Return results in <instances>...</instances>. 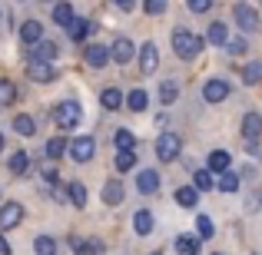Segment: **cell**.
I'll list each match as a JSON object with an SVG mask.
<instances>
[{
    "label": "cell",
    "mask_w": 262,
    "mask_h": 255,
    "mask_svg": "<svg viewBox=\"0 0 262 255\" xmlns=\"http://www.w3.org/2000/svg\"><path fill=\"white\" fill-rule=\"evenodd\" d=\"M176 252L179 255H199V236H179L176 239Z\"/></svg>",
    "instance_id": "obj_21"
},
{
    "label": "cell",
    "mask_w": 262,
    "mask_h": 255,
    "mask_svg": "<svg viewBox=\"0 0 262 255\" xmlns=\"http://www.w3.org/2000/svg\"><path fill=\"white\" fill-rule=\"evenodd\" d=\"M236 24H239V30H246V33H252L259 27V17H256V10H252V7H246V4H239L236 10Z\"/></svg>",
    "instance_id": "obj_11"
},
{
    "label": "cell",
    "mask_w": 262,
    "mask_h": 255,
    "mask_svg": "<svg viewBox=\"0 0 262 255\" xmlns=\"http://www.w3.org/2000/svg\"><path fill=\"white\" fill-rule=\"evenodd\" d=\"M259 80H262V60H252V63H246V66H243V83L252 86V83H259Z\"/></svg>",
    "instance_id": "obj_26"
},
{
    "label": "cell",
    "mask_w": 262,
    "mask_h": 255,
    "mask_svg": "<svg viewBox=\"0 0 262 255\" xmlns=\"http://www.w3.org/2000/svg\"><path fill=\"white\" fill-rule=\"evenodd\" d=\"M20 40H24L27 47H37L40 40H43V27H40V20H24V24H20Z\"/></svg>",
    "instance_id": "obj_10"
},
{
    "label": "cell",
    "mask_w": 262,
    "mask_h": 255,
    "mask_svg": "<svg viewBox=\"0 0 262 255\" xmlns=\"http://www.w3.org/2000/svg\"><path fill=\"white\" fill-rule=\"evenodd\" d=\"M86 33H90V20L77 17V20L70 24V37H73V40H86Z\"/></svg>",
    "instance_id": "obj_36"
},
{
    "label": "cell",
    "mask_w": 262,
    "mask_h": 255,
    "mask_svg": "<svg viewBox=\"0 0 262 255\" xmlns=\"http://www.w3.org/2000/svg\"><path fill=\"white\" fill-rule=\"evenodd\" d=\"M209 172H229V153H223V149H212L209 153Z\"/></svg>",
    "instance_id": "obj_23"
},
{
    "label": "cell",
    "mask_w": 262,
    "mask_h": 255,
    "mask_svg": "<svg viewBox=\"0 0 262 255\" xmlns=\"http://www.w3.org/2000/svg\"><path fill=\"white\" fill-rule=\"evenodd\" d=\"M0 20H4V13H0Z\"/></svg>",
    "instance_id": "obj_47"
},
{
    "label": "cell",
    "mask_w": 262,
    "mask_h": 255,
    "mask_svg": "<svg viewBox=\"0 0 262 255\" xmlns=\"http://www.w3.org/2000/svg\"><path fill=\"white\" fill-rule=\"evenodd\" d=\"M13 129H17L20 136H33L37 133V120L27 116V113H20V116H13Z\"/></svg>",
    "instance_id": "obj_24"
},
{
    "label": "cell",
    "mask_w": 262,
    "mask_h": 255,
    "mask_svg": "<svg viewBox=\"0 0 262 255\" xmlns=\"http://www.w3.org/2000/svg\"><path fill=\"white\" fill-rule=\"evenodd\" d=\"M100 103H103V109H120V106H123V93H120L116 86H106V89L100 93Z\"/></svg>",
    "instance_id": "obj_22"
},
{
    "label": "cell",
    "mask_w": 262,
    "mask_h": 255,
    "mask_svg": "<svg viewBox=\"0 0 262 255\" xmlns=\"http://www.w3.org/2000/svg\"><path fill=\"white\" fill-rule=\"evenodd\" d=\"M186 4H189L192 13H206V10L212 7V0H186Z\"/></svg>",
    "instance_id": "obj_41"
},
{
    "label": "cell",
    "mask_w": 262,
    "mask_h": 255,
    "mask_svg": "<svg viewBox=\"0 0 262 255\" xmlns=\"http://www.w3.org/2000/svg\"><path fill=\"white\" fill-rule=\"evenodd\" d=\"M136 166V153H116V169L120 172H129Z\"/></svg>",
    "instance_id": "obj_38"
},
{
    "label": "cell",
    "mask_w": 262,
    "mask_h": 255,
    "mask_svg": "<svg viewBox=\"0 0 262 255\" xmlns=\"http://www.w3.org/2000/svg\"><path fill=\"white\" fill-rule=\"evenodd\" d=\"M27 77H30L33 83H53V80H57V66L47 63V60H30V63H27Z\"/></svg>",
    "instance_id": "obj_4"
},
{
    "label": "cell",
    "mask_w": 262,
    "mask_h": 255,
    "mask_svg": "<svg viewBox=\"0 0 262 255\" xmlns=\"http://www.w3.org/2000/svg\"><path fill=\"white\" fill-rule=\"evenodd\" d=\"M216 186H219V192H236L239 189V176H236V172H223Z\"/></svg>",
    "instance_id": "obj_35"
},
{
    "label": "cell",
    "mask_w": 262,
    "mask_h": 255,
    "mask_svg": "<svg viewBox=\"0 0 262 255\" xmlns=\"http://www.w3.org/2000/svg\"><path fill=\"white\" fill-rule=\"evenodd\" d=\"M33 252L37 255H57V242H53L50 236H40L37 242H33Z\"/></svg>",
    "instance_id": "obj_32"
},
{
    "label": "cell",
    "mask_w": 262,
    "mask_h": 255,
    "mask_svg": "<svg viewBox=\"0 0 262 255\" xmlns=\"http://www.w3.org/2000/svg\"><path fill=\"white\" fill-rule=\"evenodd\" d=\"M176 100H179V83L176 80H166V83L160 86V103L169 106V103H176Z\"/></svg>",
    "instance_id": "obj_29"
},
{
    "label": "cell",
    "mask_w": 262,
    "mask_h": 255,
    "mask_svg": "<svg viewBox=\"0 0 262 255\" xmlns=\"http://www.w3.org/2000/svg\"><path fill=\"white\" fill-rule=\"evenodd\" d=\"M133 229H136V236H149V232H153V212L140 209L133 216Z\"/></svg>",
    "instance_id": "obj_19"
},
{
    "label": "cell",
    "mask_w": 262,
    "mask_h": 255,
    "mask_svg": "<svg viewBox=\"0 0 262 255\" xmlns=\"http://www.w3.org/2000/svg\"><path fill=\"white\" fill-rule=\"evenodd\" d=\"M116 4H120V7H123V10H129V7H133V4H136V0H116Z\"/></svg>",
    "instance_id": "obj_45"
},
{
    "label": "cell",
    "mask_w": 262,
    "mask_h": 255,
    "mask_svg": "<svg viewBox=\"0 0 262 255\" xmlns=\"http://www.w3.org/2000/svg\"><path fill=\"white\" fill-rule=\"evenodd\" d=\"M83 60H86V66L100 70V66H106V63H110V47H103V43H86Z\"/></svg>",
    "instance_id": "obj_8"
},
{
    "label": "cell",
    "mask_w": 262,
    "mask_h": 255,
    "mask_svg": "<svg viewBox=\"0 0 262 255\" xmlns=\"http://www.w3.org/2000/svg\"><path fill=\"white\" fill-rule=\"evenodd\" d=\"M53 20H57L60 27H67V30H70V24L77 20V13H73V7L67 4V0H57V7H53Z\"/></svg>",
    "instance_id": "obj_16"
},
{
    "label": "cell",
    "mask_w": 262,
    "mask_h": 255,
    "mask_svg": "<svg viewBox=\"0 0 262 255\" xmlns=\"http://www.w3.org/2000/svg\"><path fill=\"white\" fill-rule=\"evenodd\" d=\"M179 149H183V140H179L176 133H163L160 140H156V156H160L163 163H173L179 156Z\"/></svg>",
    "instance_id": "obj_3"
},
{
    "label": "cell",
    "mask_w": 262,
    "mask_h": 255,
    "mask_svg": "<svg viewBox=\"0 0 262 255\" xmlns=\"http://www.w3.org/2000/svg\"><path fill=\"white\" fill-rule=\"evenodd\" d=\"M126 106L133 109V113H143V109L149 106V96H146V89H133V93L126 96Z\"/></svg>",
    "instance_id": "obj_27"
},
{
    "label": "cell",
    "mask_w": 262,
    "mask_h": 255,
    "mask_svg": "<svg viewBox=\"0 0 262 255\" xmlns=\"http://www.w3.org/2000/svg\"><path fill=\"white\" fill-rule=\"evenodd\" d=\"M90 255H103V242H100V239H90Z\"/></svg>",
    "instance_id": "obj_42"
},
{
    "label": "cell",
    "mask_w": 262,
    "mask_h": 255,
    "mask_svg": "<svg viewBox=\"0 0 262 255\" xmlns=\"http://www.w3.org/2000/svg\"><path fill=\"white\" fill-rule=\"evenodd\" d=\"M156 66H160V53H156L153 43H143L140 47V73L143 77H149V73H156Z\"/></svg>",
    "instance_id": "obj_9"
},
{
    "label": "cell",
    "mask_w": 262,
    "mask_h": 255,
    "mask_svg": "<svg viewBox=\"0 0 262 255\" xmlns=\"http://www.w3.org/2000/svg\"><path fill=\"white\" fill-rule=\"evenodd\" d=\"M27 169H30V156H27V153H13V156H10V172L27 176Z\"/></svg>",
    "instance_id": "obj_30"
},
{
    "label": "cell",
    "mask_w": 262,
    "mask_h": 255,
    "mask_svg": "<svg viewBox=\"0 0 262 255\" xmlns=\"http://www.w3.org/2000/svg\"><path fill=\"white\" fill-rule=\"evenodd\" d=\"M63 153H70V143H63L60 136H57V140H50V143H47V156H50V159H60Z\"/></svg>",
    "instance_id": "obj_34"
},
{
    "label": "cell",
    "mask_w": 262,
    "mask_h": 255,
    "mask_svg": "<svg viewBox=\"0 0 262 255\" xmlns=\"http://www.w3.org/2000/svg\"><path fill=\"white\" fill-rule=\"evenodd\" d=\"M57 57H60V47L53 43V40H40V43L33 47V53H30V60H47V63H53Z\"/></svg>",
    "instance_id": "obj_14"
},
{
    "label": "cell",
    "mask_w": 262,
    "mask_h": 255,
    "mask_svg": "<svg viewBox=\"0 0 262 255\" xmlns=\"http://www.w3.org/2000/svg\"><path fill=\"white\" fill-rule=\"evenodd\" d=\"M192 186H196L199 192H206V189L216 186V176H212L209 169H196V172H192Z\"/></svg>",
    "instance_id": "obj_28"
},
{
    "label": "cell",
    "mask_w": 262,
    "mask_h": 255,
    "mask_svg": "<svg viewBox=\"0 0 262 255\" xmlns=\"http://www.w3.org/2000/svg\"><path fill=\"white\" fill-rule=\"evenodd\" d=\"M136 57V43L126 37H116L113 47H110V60H116V63H129V60Z\"/></svg>",
    "instance_id": "obj_7"
},
{
    "label": "cell",
    "mask_w": 262,
    "mask_h": 255,
    "mask_svg": "<svg viewBox=\"0 0 262 255\" xmlns=\"http://www.w3.org/2000/svg\"><path fill=\"white\" fill-rule=\"evenodd\" d=\"M243 136L246 140H259L262 136V116L259 113H246L243 116Z\"/></svg>",
    "instance_id": "obj_15"
},
{
    "label": "cell",
    "mask_w": 262,
    "mask_h": 255,
    "mask_svg": "<svg viewBox=\"0 0 262 255\" xmlns=\"http://www.w3.org/2000/svg\"><path fill=\"white\" fill-rule=\"evenodd\" d=\"M20 222H24V205L20 202H4L0 205V232L17 229Z\"/></svg>",
    "instance_id": "obj_5"
},
{
    "label": "cell",
    "mask_w": 262,
    "mask_h": 255,
    "mask_svg": "<svg viewBox=\"0 0 262 255\" xmlns=\"http://www.w3.org/2000/svg\"><path fill=\"white\" fill-rule=\"evenodd\" d=\"M113 143H116V149H120V153H133V149H136V136L129 133V129H116Z\"/></svg>",
    "instance_id": "obj_25"
},
{
    "label": "cell",
    "mask_w": 262,
    "mask_h": 255,
    "mask_svg": "<svg viewBox=\"0 0 262 255\" xmlns=\"http://www.w3.org/2000/svg\"><path fill=\"white\" fill-rule=\"evenodd\" d=\"M136 189H140L143 196L156 192V189H160V172H153V169H143V172H136Z\"/></svg>",
    "instance_id": "obj_13"
},
{
    "label": "cell",
    "mask_w": 262,
    "mask_h": 255,
    "mask_svg": "<svg viewBox=\"0 0 262 255\" xmlns=\"http://www.w3.org/2000/svg\"><path fill=\"white\" fill-rule=\"evenodd\" d=\"M13 100H17V86L10 80H0V106H10Z\"/></svg>",
    "instance_id": "obj_33"
},
{
    "label": "cell",
    "mask_w": 262,
    "mask_h": 255,
    "mask_svg": "<svg viewBox=\"0 0 262 255\" xmlns=\"http://www.w3.org/2000/svg\"><path fill=\"white\" fill-rule=\"evenodd\" d=\"M143 7H146V13H149V17H160V13L166 10V0H146Z\"/></svg>",
    "instance_id": "obj_40"
},
{
    "label": "cell",
    "mask_w": 262,
    "mask_h": 255,
    "mask_svg": "<svg viewBox=\"0 0 262 255\" xmlns=\"http://www.w3.org/2000/svg\"><path fill=\"white\" fill-rule=\"evenodd\" d=\"M80 120H83V106H80L77 100H63L53 106V123H57V129H77Z\"/></svg>",
    "instance_id": "obj_2"
},
{
    "label": "cell",
    "mask_w": 262,
    "mask_h": 255,
    "mask_svg": "<svg viewBox=\"0 0 262 255\" xmlns=\"http://www.w3.org/2000/svg\"><path fill=\"white\" fill-rule=\"evenodd\" d=\"M103 202L106 205H120L123 202V182L120 179H110V182L103 186Z\"/></svg>",
    "instance_id": "obj_17"
},
{
    "label": "cell",
    "mask_w": 262,
    "mask_h": 255,
    "mask_svg": "<svg viewBox=\"0 0 262 255\" xmlns=\"http://www.w3.org/2000/svg\"><path fill=\"white\" fill-rule=\"evenodd\" d=\"M203 96H206V103H223L226 96H229V83H226V80H209V83L203 86Z\"/></svg>",
    "instance_id": "obj_12"
},
{
    "label": "cell",
    "mask_w": 262,
    "mask_h": 255,
    "mask_svg": "<svg viewBox=\"0 0 262 255\" xmlns=\"http://www.w3.org/2000/svg\"><path fill=\"white\" fill-rule=\"evenodd\" d=\"M246 149H249V153H252V156H259V153H262V146H259V140H249V146H246Z\"/></svg>",
    "instance_id": "obj_43"
},
{
    "label": "cell",
    "mask_w": 262,
    "mask_h": 255,
    "mask_svg": "<svg viewBox=\"0 0 262 255\" xmlns=\"http://www.w3.org/2000/svg\"><path fill=\"white\" fill-rule=\"evenodd\" d=\"M176 202L183 205V209H196V205H199V189H196V186H183V189H176Z\"/></svg>",
    "instance_id": "obj_18"
},
{
    "label": "cell",
    "mask_w": 262,
    "mask_h": 255,
    "mask_svg": "<svg viewBox=\"0 0 262 255\" xmlns=\"http://www.w3.org/2000/svg\"><path fill=\"white\" fill-rule=\"evenodd\" d=\"M206 37H209V43H216V47H226V43H229V30H226L223 20H212Z\"/></svg>",
    "instance_id": "obj_20"
},
{
    "label": "cell",
    "mask_w": 262,
    "mask_h": 255,
    "mask_svg": "<svg viewBox=\"0 0 262 255\" xmlns=\"http://www.w3.org/2000/svg\"><path fill=\"white\" fill-rule=\"evenodd\" d=\"M216 255H223V252H216Z\"/></svg>",
    "instance_id": "obj_48"
},
{
    "label": "cell",
    "mask_w": 262,
    "mask_h": 255,
    "mask_svg": "<svg viewBox=\"0 0 262 255\" xmlns=\"http://www.w3.org/2000/svg\"><path fill=\"white\" fill-rule=\"evenodd\" d=\"M226 50H229L232 57H243V53L249 50V43H246L243 37H236V40H229V43H226Z\"/></svg>",
    "instance_id": "obj_39"
},
{
    "label": "cell",
    "mask_w": 262,
    "mask_h": 255,
    "mask_svg": "<svg viewBox=\"0 0 262 255\" xmlns=\"http://www.w3.org/2000/svg\"><path fill=\"white\" fill-rule=\"evenodd\" d=\"M0 255H10V242L4 239V232H0Z\"/></svg>",
    "instance_id": "obj_44"
},
{
    "label": "cell",
    "mask_w": 262,
    "mask_h": 255,
    "mask_svg": "<svg viewBox=\"0 0 262 255\" xmlns=\"http://www.w3.org/2000/svg\"><path fill=\"white\" fill-rule=\"evenodd\" d=\"M93 153H96V140H93V136H77V140L70 143L73 163H90V159H93Z\"/></svg>",
    "instance_id": "obj_6"
},
{
    "label": "cell",
    "mask_w": 262,
    "mask_h": 255,
    "mask_svg": "<svg viewBox=\"0 0 262 255\" xmlns=\"http://www.w3.org/2000/svg\"><path fill=\"white\" fill-rule=\"evenodd\" d=\"M70 202L77 205V209H83V205H86V186L83 182H70Z\"/></svg>",
    "instance_id": "obj_31"
},
{
    "label": "cell",
    "mask_w": 262,
    "mask_h": 255,
    "mask_svg": "<svg viewBox=\"0 0 262 255\" xmlns=\"http://www.w3.org/2000/svg\"><path fill=\"white\" fill-rule=\"evenodd\" d=\"M4 146H7V143H4V133H0V153H4Z\"/></svg>",
    "instance_id": "obj_46"
},
{
    "label": "cell",
    "mask_w": 262,
    "mask_h": 255,
    "mask_svg": "<svg viewBox=\"0 0 262 255\" xmlns=\"http://www.w3.org/2000/svg\"><path fill=\"white\" fill-rule=\"evenodd\" d=\"M196 232H199V239H212V232H216L212 219H209V216H199V219H196Z\"/></svg>",
    "instance_id": "obj_37"
},
{
    "label": "cell",
    "mask_w": 262,
    "mask_h": 255,
    "mask_svg": "<svg viewBox=\"0 0 262 255\" xmlns=\"http://www.w3.org/2000/svg\"><path fill=\"white\" fill-rule=\"evenodd\" d=\"M173 50H176L179 60H192V57H199V50H203V40H199L192 30H186V27H176L173 30Z\"/></svg>",
    "instance_id": "obj_1"
}]
</instances>
